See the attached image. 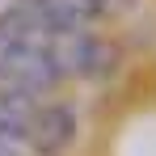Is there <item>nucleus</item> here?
Instances as JSON below:
<instances>
[{"label":"nucleus","mask_w":156,"mask_h":156,"mask_svg":"<svg viewBox=\"0 0 156 156\" xmlns=\"http://www.w3.org/2000/svg\"><path fill=\"white\" fill-rule=\"evenodd\" d=\"M0 156H21V152H4V148H0Z\"/></svg>","instance_id":"2"},{"label":"nucleus","mask_w":156,"mask_h":156,"mask_svg":"<svg viewBox=\"0 0 156 156\" xmlns=\"http://www.w3.org/2000/svg\"><path fill=\"white\" fill-rule=\"evenodd\" d=\"M72 135H76V110L72 105L0 93V148L4 152L26 148L34 156H55L72 144Z\"/></svg>","instance_id":"1"}]
</instances>
